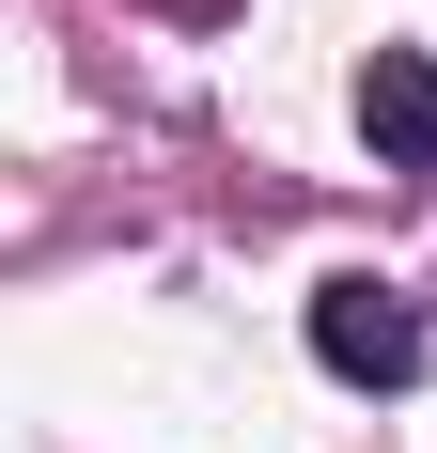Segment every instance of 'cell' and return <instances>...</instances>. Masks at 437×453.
<instances>
[{"label":"cell","instance_id":"7a4b0ae2","mask_svg":"<svg viewBox=\"0 0 437 453\" xmlns=\"http://www.w3.org/2000/svg\"><path fill=\"white\" fill-rule=\"evenodd\" d=\"M359 126H375L391 173L437 188V47H375V63H359Z\"/></svg>","mask_w":437,"mask_h":453},{"label":"cell","instance_id":"6da1fadb","mask_svg":"<svg viewBox=\"0 0 437 453\" xmlns=\"http://www.w3.org/2000/svg\"><path fill=\"white\" fill-rule=\"evenodd\" d=\"M312 360L344 375V391H406V375H422V313H406L391 281H312Z\"/></svg>","mask_w":437,"mask_h":453}]
</instances>
